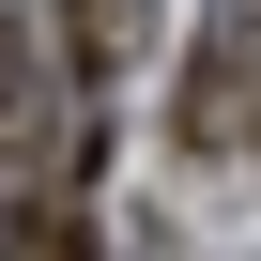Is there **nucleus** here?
I'll return each instance as SVG.
<instances>
[{
	"label": "nucleus",
	"mask_w": 261,
	"mask_h": 261,
	"mask_svg": "<svg viewBox=\"0 0 261 261\" xmlns=\"http://www.w3.org/2000/svg\"><path fill=\"white\" fill-rule=\"evenodd\" d=\"M0 261H92L77 200H62V185H46V200H16V215H0Z\"/></svg>",
	"instance_id": "nucleus-1"
},
{
	"label": "nucleus",
	"mask_w": 261,
	"mask_h": 261,
	"mask_svg": "<svg viewBox=\"0 0 261 261\" xmlns=\"http://www.w3.org/2000/svg\"><path fill=\"white\" fill-rule=\"evenodd\" d=\"M62 46H77V77H108L139 46V0H62Z\"/></svg>",
	"instance_id": "nucleus-2"
}]
</instances>
